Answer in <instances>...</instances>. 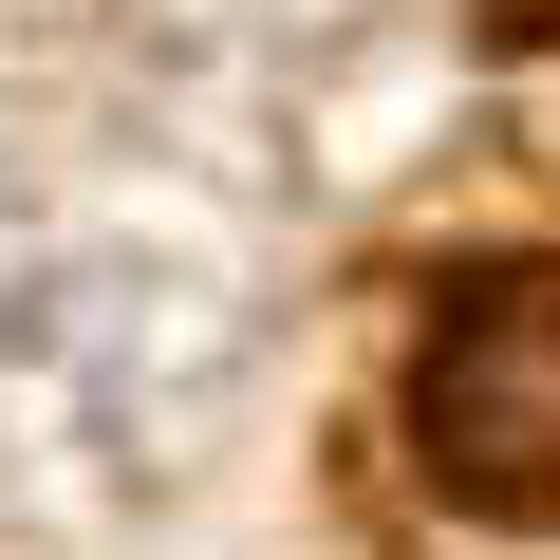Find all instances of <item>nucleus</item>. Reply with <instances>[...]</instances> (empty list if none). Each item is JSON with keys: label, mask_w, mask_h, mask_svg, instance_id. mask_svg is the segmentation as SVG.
<instances>
[{"label": "nucleus", "mask_w": 560, "mask_h": 560, "mask_svg": "<svg viewBox=\"0 0 560 560\" xmlns=\"http://www.w3.org/2000/svg\"><path fill=\"white\" fill-rule=\"evenodd\" d=\"M411 467L467 523H560V261H486L411 337Z\"/></svg>", "instance_id": "f257e3e1"}, {"label": "nucleus", "mask_w": 560, "mask_h": 560, "mask_svg": "<svg viewBox=\"0 0 560 560\" xmlns=\"http://www.w3.org/2000/svg\"><path fill=\"white\" fill-rule=\"evenodd\" d=\"M486 38H504V57H541V38H560V0H486Z\"/></svg>", "instance_id": "f03ea898"}]
</instances>
